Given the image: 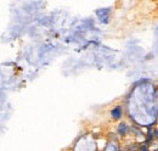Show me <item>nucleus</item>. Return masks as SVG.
Returning a JSON list of instances; mask_svg holds the SVG:
<instances>
[{"label":"nucleus","instance_id":"obj_1","mask_svg":"<svg viewBox=\"0 0 158 151\" xmlns=\"http://www.w3.org/2000/svg\"><path fill=\"white\" fill-rule=\"evenodd\" d=\"M119 113H120V112H119V108H117V110H115V111L113 112V115H117L115 117H118V116H119Z\"/></svg>","mask_w":158,"mask_h":151}]
</instances>
